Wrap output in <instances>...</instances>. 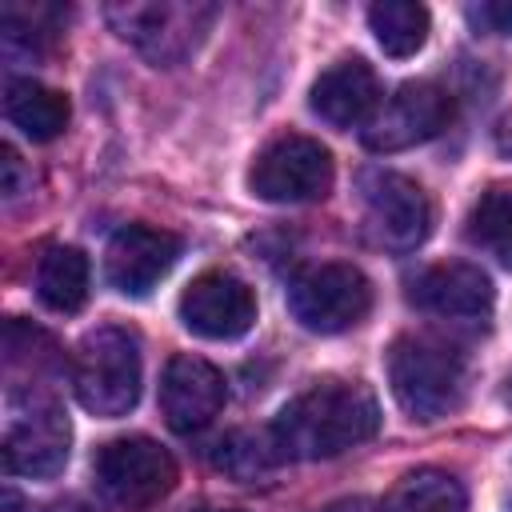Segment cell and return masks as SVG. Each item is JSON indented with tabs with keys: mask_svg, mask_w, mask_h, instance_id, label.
Returning <instances> with one entry per match:
<instances>
[{
	"mask_svg": "<svg viewBox=\"0 0 512 512\" xmlns=\"http://www.w3.org/2000/svg\"><path fill=\"white\" fill-rule=\"evenodd\" d=\"M380 428V404L360 380H320L280 408L268 436L280 460H332Z\"/></svg>",
	"mask_w": 512,
	"mask_h": 512,
	"instance_id": "obj_1",
	"label": "cell"
},
{
	"mask_svg": "<svg viewBox=\"0 0 512 512\" xmlns=\"http://www.w3.org/2000/svg\"><path fill=\"white\" fill-rule=\"evenodd\" d=\"M388 388L416 420H440L464 400V356L432 336H396L388 348Z\"/></svg>",
	"mask_w": 512,
	"mask_h": 512,
	"instance_id": "obj_2",
	"label": "cell"
},
{
	"mask_svg": "<svg viewBox=\"0 0 512 512\" xmlns=\"http://www.w3.org/2000/svg\"><path fill=\"white\" fill-rule=\"evenodd\" d=\"M72 392L100 420L128 416L140 400V344L128 328L104 324L72 352Z\"/></svg>",
	"mask_w": 512,
	"mask_h": 512,
	"instance_id": "obj_3",
	"label": "cell"
},
{
	"mask_svg": "<svg viewBox=\"0 0 512 512\" xmlns=\"http://www.w3.org/2000/svg\"><path fill=\"white\" fill-rule=\"evenodd\" d=\"M288 308L308 332L336 336L368 316L372 284L356 264H316L288 284Z\"/></svg>",
	"mask_w": 512,
	"mask_h": 512,
	"instance_id": "obj_4",
	"label": "cell"
},
{
	"mask_svg": "<svg viewBox=\"0 0 512 512\" xmlns=\"http://www.w3.org/2000/svg\"><path fill=\"white\" fill-rule=\"evenodd\" d=\"M92 472H96L100 492L112 504L128 508V512L164 500L176 484L172 456L148 436H120V440L100 444V452L92 460Z\"/></svg>",
	"mask_w": 512,
	"mask_h": 512,
	"instance_id": "obj_5",
	"label": "cell"
},
{
	"mask_svg": "<svg viewBox=\"0 0 512 512\" xmlns=\"http://www.w3.org/2000/svg\"><path fill=\"white\" fill-rule=\"evenodd\" d=\"M360 200H364V228L376 248L412 252L432 228V204L424 188L400 172L368 168L360 176Z\"/></svg>",
	"mask_w": 512,
	"mask_h": 512,
	"instance_id": "obj_6",
	"label": "cell"
},
{
	"mask_svg": "<svg viewBox=\"0 0 512 512\" xmlns=\"http://www.w3.org/2000/svg\"><path fill=\"white\" fill-rule=\"evenodd\" d=\"M248 188L268 204L320 200L332 188V152L312 136L288 132L256 156L248 172Z\"/></svg>",
	"mask_w": 512,
	"mask_h": 512,
	"instance_id": "obj_7",
	"label": "cell"
},
{
	"mask_svg": "<svg viewBox=\"0 0 512 512\" xmlns=\"http://www.w3.org/2000/svg\"><path fill=\"white\" fill-rule=\"evenodd\" d=\"M108 20L152 64H176L208 32L212 8L204 4H112Z\"/></svg>",
	"mask_w": 512,
	"mask_h": 512,
	"instance_id": "obj_8",
	"label": "cell"
},
{
	"mask_svg": "<svg viewBox=\"0 0 512 512\" xmlns=\"http://www.w3.org/2000/svg\"><path fill=\"white\" fill-rule=\"evenodd\" d=\"M452 120V96L432 80H408L388 100H380L376 116L364 124V144L372 152H404L440 136Z\"/></svg>",
	"mask_w": 512,
	"mask_h": 512,
	"instance_id": "obj_9",
	"label": "cell"
},
{
	"mask_svg": "<svg viewBox=\"0 0 512 512\" xmlns=\"http://www.w3.org/2000/svg\"><path fill=\"white\" fill-rule=\"evenodd\" d=\"M72 428L68 416L52 400L28 396V408H20L4 432V472L8 476H32L48 480L68 464Z\"/></svg>",
	"mask_w": 512,
	"mask_h": 512,
	"instance_id": "obj_10",
	"label": "cell"
},
{
	"mask_svg": "<svg viewBox=\"0 0 512 512\" xmlns=\"http://www.w3.org/2000/svg\"><path fill=\"white\" fill-rule=\"evenodd\" d=\"M180 320L204 340H236L256 324V296L232 272H200L180 292Z\"/></svg>",
	"mask_w": 512,
	"mask_h": 512,
	"instance_id": "obj_11",
	"label": "cell"
},
{
	"mask_svg": "<svg viewBox=\"0 0 512 512\" xmlns=\"http://www.w3.org/2000/svg\"><path fill=\"white\" fill-rule=\"evenodd\" d=\"M224 376L216 364L200 360V356H172L164 364L160 376V412L164 424L180 436H192L200 428H208L220 408H224Z\"/></svg>",
	"mask_w": 512,
	"mask_h": 512,
	"instance_id": "obj_12",
	"label": "cell"
},
{
	"mask_svg": "<svg viewBox=\"0 0 512 512\" xmlns=\"http://www.w3.org/2000/svg\"><path fill=\"white\" fill-rule=\"evenodd\" d=\"M180 256V236L152 228V224H124L104 252V276L116 292L124 296H144L152 292L176 264Z\"/></svg>",
	"mask_w": 512,
	"mask_h": 512,
	"instance_id": "obj_13",
	"label": "cell"
},
{
	"mask_svg": "<svg viewBox=\"0 0 512 512\" xmlns=\"http://www.w3.org/2000/svg\"><path fill=\"white\" fill-rule=\"evenodd\" d=\"M312 112L332 128H356L368 124L380 108V80L368 60L344 56L332 68H324L308 92Z\"/></svg>",
	"mask_w": 512,
	"mask_h": 512,
	"instance_id": "obj_14",
	"label": "cell"
},
{
	"mask_svg": "<svg viewBox=\"0 0 512 512\" xmlns=\"http://www.w3.org/2000/svg\"><path fill=\"white\" fill-rule=\"evenodd\" d=\"M408 300L444 320H484L492 312V280L476 264H432L412 280Z\"/></svg>",
	"mask_w": 512,
	"mask_h": 512,
	"instance_id": "obj_15",
	"label": "cell"
},
{
	"mask_svg": "<svg viewBox=\"0 0 512 512\" xmlns=\"http://www.w3.org/2000/svg\"><path fill=\"white\" fill-rule=\"evenodd\" d=\"M4 116L28 140L44 144V140H56L64 132L68 100H64V92H56L32 76H20V80H8V88H4Z\"/></svg>",
	"mask_w": 512,
	"mask_h": 512,
	"instance_id": "obj_16",
	"label": "cell"
},
{
	"mask_svg": "<svg viewBox=\"0 0 512 512\" xmlns=\"http://www.w3.org/2000/svg\"><path fill=\"white\" fill-rule=\"evenodd\" d=\"M36 296L52 312H80L88 300V256L72 244H56L36 264Z\"/></svg>",
	"mask_w": 512,
	"mask_h": 512,
	"instance_id": "obj_17",
	"label": "cell"
},
{
	"mask_svg": "<svg viewBox=\"0 0 512 512\" xmlns=\"http://www.w3.org/2000/svg\"><path fill=\"white\" fill-rule=\"evenodd\" d=\"M380 512H468V496L456 476L440 468H416L392 484Z\"/></svg>",
	"mask_w": 512,
	"mask_h": 512,
	"instance_id": "obj_18",
	"label": "cell"
},
{
	"mask_svg": "<svg viewBox=\"0 0 512 512\" xmlns=\"http://www.w3.org/2000/svg\"><path fill=\"white\" fill-rule=\"evenodd\" d=\"M464 236L468 244L512 268V184H492L488 192H480V200L468 208Z\"/></svg>",
	"mask_w": 512,
	"mask_h": 512,
	"instance_id": "obj_19",
	"label": "cell"
},
{
	"mask_svg": "<svg viewBox=\"0 0 512 512\" xmlns=\"http://www.w3.org/2000/svg\"><path fill=\"white\" fill-rule=\"evenodd\" d=\"M368 24L376 32V44L396 60L420 52L424 40H428V8L412 4V0H380V4H372L368 8Z\"/></svg>",
	"mask_w": 512,
	"mask_h": 512,
	"instance_id": "obj_20",
	"label": "cell"
},
{
	"mask_svg": "<svg viewBox=\"0 0 512 512\" xmlns=\"http://www.w3.org/2000/svg\"><path fill=\"white\" fill-rule=\"evenodd\" d=\"M212 460H216L220 472H228L236 480H256L260 472H268L280 460V452H276L268 432H228L216 444Z\"/></svg>",
	"mask_w": 512,
	"mask_h": 512,
	"instance_id": "obj_21",
	"label": "cell"
},
{
	"mask_svg": "<svg viewBox=\"0 0 512 512\" xmlns=\"http://www.w3.org/2000/svg\"><path fill=\"white\" fill-rule=\"evenodd\" d=\"M468 20L484 32H496V36H512V0H484V4H472L468 8Z\"/></svg>",
	"mask_w": 512,
	"mask_h": 512,
	"instance_id": "obj_22",
	"label": "cell"
},
{
	"mask_svg": "<svg viewBox=\"0 0 512 512\" xmlns=\"http://www.w3.org/2000/svg\"><path fill=\"white\" fill-rule=\"evenodd\" d=\"M0 188H4V196L8 200H16L20 192H28V184H32V176L24 172V164H20V156L12 152V148H0Z\"/></svg>",
	"mask_w": 512,
	"mask_h": 512,
	"instance_id": "obj_23",
	"label": "cell"
},
{
	"mask_svg": "<svg viewBox=\"0 0 512 512\" xmlns=\"http://www.w3.org/2000/svg\"><path fill=\"white\" fill-rule=\"evenodd\" d=\"M496 148H500V156L512 160V116L500 120V128H496Z\"/></svg>",
	"mask_w": 512,
	"mask_h": 512,
	"instance_id": "obj_24",
	"label": "cell"
},
{
	"mask_svg": "<svg viewBox=\"0 0 512 512\" xmlns=\"http://www.w3.org/2000/svg\"><path fill=\"white\" fill-rule=\"evenodd\" d=\"M216 512H240V508H216Z\"/></svg>",
	"mask_w": 512,
	"mask_h": 512,
	"instance_id": "obj_25",
	"label": "cell"
}]
</instances>
